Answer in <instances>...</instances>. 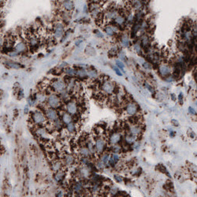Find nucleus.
Here are the masks:
<instances>
[{
	"instance_id": "obj_33",
	"label": "nucleus",
	"mask_w": 197,
	"mask_h": 197,
	"mask_svg": "<svg viewBox=\"0 0 197 197\" xmlns=\"http://www.w3.org/2000/svg\"><path fill=\"white\" fill-rule=\"evenodd\" d=\"M148 43H149V41H148V37H147V36H144V37L142 38V44L144 47H146L148 46Z\"/></svg>"
},
{
	"instance_id": "obj_39",
	"label": "nucleus",
	"mask_w": 197,
	"mask_h": 197,
	"mask_svg": "<svg viewBox=\"0 0 197 197\" xmlns=\"http://www.w3.org/2000/svg\"><path fill=\"white\" fill-rule=\"evenodd\" d=\"M114 70H115V72H116V73L118 74V76H122V73L120 71H119V69H117L116 67H114Z\"/></svg>"
},
{
	"instance_id": "obj_17",
	"label": "nucleus",
	"mask_w": 197,
	"mask_h": 197,
	"mask_svg": "<svg viewBox=\"0 0 197 197\" xmlns=\"http://www.w3.org/2000/svg\"><path fill=\"white\" fill-rule=\"evenodd\" d=\"M62 122L66 125H68L69 123L73 122L72 115L68 114L67 112H63V114H62Z\"/></svg>"
},
{
	"instance_id": "obj_21",
	"label": "nucleus",
	"mask_w": 197,
	"mask_h": 197,
	"mask_svg": "<svg viewBox=\"0 0 197 197\" xmlns=\"http://www.w3.org/2000/svg\"><path fill=\"white\" fill-rule=\"evenodd\" d=\"M65 177V172L63 170H60L59 172H56L55 175V179L57 182L62 181Z\"/></svg>"
},
{
	"instance_id": "obj_15",
	"label": "nucleus",
	"mask_w": 197,
	"mask_h": 197,
	"mask_svg": "<svg viewBox=\"0 0 197 197\" xmlns=\"http://www.w3.org/2000/svg\"><path fill=\"white\" fill-rule=\"evenodd\" d=\"M63 166H64V165H63V162L60 161L59 159H55V160L52 162L51 167H52L53 170L56 173V172H59V171L60 170H63Z\"/></svg>"
},
{
	"instance_id": "obj_44",
	"label": "nucleus",
	"mask_w": 197,
	"mask_h": 197,
	"mask_svg": "<svg viewBox=\"0 0 197 197\" xmlns=\"http://www.w3.org/2000/svg\"><path fill=\"white\" fill-rule=\"evenodd\" d=\"M173 123H174L175 124V125H178V123H177V121H175V120H173Z\"/></svg>"
},
{
	"instance_id": "obj_14",
	"label": "nucleus",
	"mask_w": 197,
	"mask_h": 197,
	"mask_svg": "<svg viewBox=\"0 0 197 197\" xmlns=\"http://www.w3.org/2000/svg\"><path fill=\"white\" fill-rule=\"evenodd\" d=\"M121 140V134L119 132H114L110 135V139H109V141L110 143L113 145H115L118 144Z\"/></svg>"
},
{
	"instance_id": "obj_4",
	"label": "nucleus",
	"mask_w": 197,
	"mask_h": 197,
	"mask_svg": "<svg viewBox=\"0 0 197 197\" xmlns=\"http://www.w3.org/2000/svg\"><path fill=\"white\" fill-rule=\"evenodd\" d=\"M66 112L70 115H76L78 112L77 104L75 102H73V101L67 102V104L66 105Z\"/></svg>"
},
{
	"instance_id": "obj_32",
	"label": "nucleus",
	"mask_w": 197,
	"mask_h": 197,
	"mask_svg": "<svg viewBox=\"0 0 197 197\" xmlns=\"http://www.w3.org/2000/svg\"><path fill=\"white\" fill-rule=\"evenodd\" d=\"M121 149H122V148H121V147H120V146H118V145L113 146V148H112V150H113V151H114V153H116V154L120 153Z\"/></svg>"
},
{
	"instance_id": "obj_34",
	"label": "nucleus",
	"mask_w": 197,
	"mask_h": 197,
	"mask_svg": "<svg viewBox=\"0 0 197 197\" xmlns=\"http://www.w3.org/2000/svg\"><path fill=\"white\" fill-rule=\"evenodd\" d=\"M133 4H134L135 8H136V9L140 8V7H141V6H142L141 2H140V1H134Z\"/></svg>"
},
{
	"instance_id": "obj_37",
	"label": "nucleus",
	"mask_w": 197,
	"mask_h": 197,
	"mask_svg": "<svg viewBox=\"0 0 197 197\" xmlns=\"http://www.w3.org/2000/svg\"><path fill=\"white\" fill-rule=\"evenodd\" d=\"M56 196L57 197H64V194L62 191H59L57 193H56Z\"/></svg>"
},
{
	"instance_id": "obj_9",
	"label": "nucleus",
	"mask_w": 197,
	"mask_h": 197,
	"mask_svg": "<svg viewBox=\"0 0 197 197\" xmlns=\"http://www.w3.org/2000/svg\"><path fill=\"white\" fill-rule=\"evenodd\" d=\"M102 89L103 90V92H105L107 94H110V93H112V92L114 91V85L111 81H106L102 84Z\"/></svg>"
},
{
	"instance_id": "obj_41",
	"label": "nucleus",
	"mask_w": 197,
	"mask_h": 197,
	"mask_svg": "<svg viewBox=\"0 0 197 197\" xmlns=\"http://www.w3.org/2000/svg\"><path fill=\"white\" fill-rule=\"evenodd\" d=\"M144 67L146 68V69H149V68H151V66H150V64H149V63H144Z\"/></svg>"
},
{
	"instance_id": "obj_10",
	"label": "nucleus",
	"mask_w": 197,
	"mask_h": 197,
	"mask_svg": "<svg viewBox=\"0 0 197 197\" xmlns=\"http://www.w3.org/2000/svg\"><path fill=\"white\" fill-rule=\"evenodd\" d=\"M128 130H129V133L136 137L142 133V127L140 125H132L128 128Z\"/></svg>"
},
{
	"instance_id": "obj_29",
	"label": "nucleus",
	"mask_w": 197,
	"mask_h": 197,
	"mask_svg": "<svg viewBox=\"0 0 197 197\" xmlns=\"http://www.w3.org/2000/svg\"><path fill=\"white\" fill-rule=\"evenodd\" d=\"M87 76L92 78H95L97 77V72L95 70H89L87 72Z\"/></svg>"
},
{
	"instance_id": "obj_13",
	"label": "nucleus",
	"mask_w": 197,
	"mask_h": 197,
	"mask_svg": "<svg viewBox=\"0 0 197 197\" xmlns=\"http://www.w3.org/2000/svg\"><path fill=\"white\" fill-rule=\"evenodd\" d=\"M172 71L171 67L167 64H162L159 66V72L162 76H167Z\"/></svg>"
},
{
	"instance_id": "obj_26",
	"label": "nucleus",
	"mask_w": 197,
	"mask_h": 197,
	"mask_svg": "<svg viewBox=\"0 0 197 197\" xmlns=\"http://www.w3.org/2000/svg\"><path fill=\"white\" fill-rule=\"evenodd\" d=\"M115 22L118 25H122V24L125 22V18L122 16V15H118V16L115 17Z\"/></svg>"
},
{
	"instance_id": "obj_3",
	"label": "nucleus",
	"mask_w": 197,
	"mask_h": 197,
	"mask_svg": "<svg viewBox=\"0 0 197 197\" xmlns=\"http://www.w3.org/2000/svg\"><path fill=\"white\" fill-rule=\"evenodd\" d=\"M51 87L55 92H64V90H66V84L62 80L57 79V80L53 81L51 83Z\"/></svg>"
},
{
	"instance_id": "obj_8",
	"label": "nucleus",
	"mask_w": 197,
	"mask_h": 197,
	"mask_svg": "<svg viewBox=\"0 0 197 197\" xmlns=\"http://www.w3.org/2000/svg\"><path fill=\"white\" fill-rule=\"evenodd\" d=\"M138 111V107L136 104H135L134 102H130L126 106V113L129 116H133V115L136 114Z\"/></svg>"
},
{
	"instance_id": "obj_16",
	"label": "nucleus",
	"mask_w": 197,
	"mask_h": 197,
	"mask_svg": "<svg viewBox=\"0 0 197 197\" xmlns=\"http://www.w3.org/2000/svg\"><path fill=\"white\" fill-rule=\"evenodd\" d=\"M14 49H15V51H16L17 54L18 53H22L25 52L26 51V44L22 42V41H20L19 43H17L14 47Z\"/></svg>"
},
{
	"instance_id": "obj_40",
	"label": "nucleus",
	"mask_w": 197,
	"mask_h": 197,
	"mask_svg": "<svg viewBox=\"0 0 197 197\" xmlns=\"http://www.w3.org/2000/svg\"><path fill=\"white\" fill-rule=\"evenodd\" d=\"M3 37L0 34V47L3 46Z\"/></svg>"
},
{
	"instance_id": "obj_25",
	"label": "nucleus",
	"mask_w": 197,
	"mask_h": 197,
	"mask_svg": "<svg viewBox=\"0 0 197 197\" xmlns=\"http://www.w3.org/2000/svg\"><path fill=\"white\" fill-rule=\"evenodd\" d=\"M36 98L38 99L39 102H43L45 101V99H46V95H45V94L43 93V92H39V93H38V94L36 95Z\"/></svg>"
},
{
	"instance_id": "obj_7",
	"label": "nucleus",
	"mask_w": 197,
	"mask_h": 197,
	"mask_svg": "<svg viewBox=\"0 0 197 197\" xmlns=\"http://www.w3.org/2000/svg\"><path fill=\"white\" fill-rule=\"evenodd\" d=\"M91 169L89 166H84L82 168H81L78 171V174L80 175L81 178L82 179H87L90 177L91 175Z\"/></svg>"
},
{
	"instance_id": "obj_6",
	"label": "nucleus",
	"mask_w": 197,
	"mask_h": 197,
	"mask_svg": "<svg viewBox=\"0 0 197 197\" xmlns=\"http://www.w3.org/2000/svg\"><path fill=\"white\" fill-rule=\"evenodd\" d=\"M105 147H106V141L104 139L99 137V138H98L96 140H95V151H96V152H98V153H101V152H102L103 150L105 149Z\"/></svg>"
},
{
	"instance_id": "obj_5",
	"label": "nucleus",
	"mask_w": 197,
	"mask_h": 197,
	"mask_svg": "<svg viewBox=\"0 0 197 197\" xmlns=\"http://www.w3.org/2000/svg\"><path fill=\"white\" fill-rule=\"evenodd\" d=\"M45 116L46 118L51 121V122H55L58 119V117H59V114L57 110H55V109L52 108H47L46 110V112H45Z\"/></svg>"
},
{
	"instance_id": "obj_23",
	"label": "nucleus",
	"mask_w": 197,
	"mask_h": 197,
	"mask_svg": "<svg viewBox=\"0 0 197 197\" xmlns=\"http://www.w3.org/2000/svg\"><path fill=\"white\" fill-rule=\"evenodd\" d=\"M65 73L69 77H73V76L77 75V70L73 69V68H66L65 69Z\"/></svg>"
},
{
	"instance_id": "obj_28",
	"label": "nucleus",
	"mask_w": 197,
	"mask_h": 197,
	"mask_svg": "<svg viewBox=\"0 0 197 197\" xmlns=\"http://www.w3.org/2000/svg\"><path fill=\"white\" fill-rule=\"evenodd\" d=\"M106 33L108 36H113L114 34V30L111 26H106Z\"/></svg>"
},
{
	"instance_id": "obj_1",
	"label": "nucleus",
	"mask_w": 197,
	"mask_h": 197,
	"mask_svg": "<svg viewBox=\"0 0 197 197\" xmlns=\"http://www.w3.org/2000/svg\"><path fill=\"white\" fill-rule=\"evenodd\" d=\"M31 118H32V122H33L36 125H43L47 122L46 116L39 110H36L33 112Z\"/></svg>"
},
{
	"instance_id": "obj_30",
	"label": "nucleus",
	"mask_w": 197,
	"mask_h": 197,
	"mask_svg": "<svg viewBox=\"0 0 197 197\" xmlns=\"http://www.w3.org/2000/svg\"><path fill=\"white\" fill-rule=\"evenodd\" d=\"M109 159H110V155L108 154H105L102 155V162L104 165H107L109 162Z\"/></svg>"
},
{
	"instance_id": "obj_18",
	"label": "nucleus",
	"mask_w": 197,
	"mask_h": 197,
	"mask_svg": "<svg viewBox=\"0 0 197 197\" xmlns=\"http://www.w3.org/2000/svg\"><path fill=\"white\" fill-rule=\"evenodd\" d=\"M78 153L84 158H89L91 155V152L89 151V150L86 146L80 147L78 150Z\"/></svg>"
},
{
	"instance_id": "obj_27",
	"label": "nucleus",
	"mask_w": 197,
	"mask_h": 197,
	"mask_svg": "<svg viewBox=\"0 0 197 197\" xmlns=\"http://www.w3.org/2000/svg\"><path fill=\"white\" fill-rule=\"evenodd\" d=\"M77 75L80 77H85L87 76V71L84 69H79V70L77 71Z\"/></svg>"
},
{
	"instance_id": "obj_22",
	"label": "nucleus",
	"mask_w": 197,
	"mask_h": 197,
	"mask_svg": "<svg viewBox=\"0 0 197 197\" xmlns=\"http://www.w3.org/2000/svg\"><path fill=\"white\" fill-rule=\"evenodd\" d=\"M125 142L128 143V144H132V143H134L135 140H136V136H132V135H131L129 133V134H127L125 136Z\"/></svg>"
},
{
	"instance_id": "obj_35",
	"label": "nucleus",
	"mask_w": 197,
	"mask_h": 197,
	"mask_svg": "<svg viewBox=\"0 0 197 197\" xmlns=\"http://www.w3.org/2000/svg\"><path fill=\"white\" fill-rule=\"evenodd\" d=\"M103 166H104V164L102 163V162H98V163L96 164V167L98 168V169H102L103 168Z\"/></svg>"
},
{
	"instance_id": "obj_43",
	"label": "nucleus",
	"mask_w": 197,
	"mask_h": 197,
	"mask_svg": "<svg viewBox=\"0 0 197 197\" xmlns=\"http://www.w3.org/2000/svg\"><path fill=\"white\" fill-rule=\"evenodd\" d=\"M178 98H179L180 102H182V94H181V93L179 95V96H178Z\"/></svg>"
},
{
	"instance_id": "obj_12",
	"label": "nucleus",
	"mask_w": 197,
	"mask_h": 197,
	"mask_svg": "<svg viewBox=\"0 0 197 197\" xmlns=\"http://www.w3.org/2000/svg\"><path fill=\"white\" fill-rule=\"evenodd\" d=\"M64 34V26L62 23H57L55 26V37L60 38Z\"/></svg>"
},
{
	"instance_id": "obj_38",
	"label": "nucleus",
	"mask_w": 197,
	"mask_h": 197,
	"mask_svg": "<svg viewBox=\"0 0 197 197\" xmlns=\"http://www.w3.org/2000/svg\"><path fill=\"white\" fill-rule=\"evenodd\" d=\"M188 111H189V113L192 114H196V111H195V110H194L192 107H189V108H188Z\"/></svg>"
},
{
	"instance_id": "obj_24",
	"label": "nucleus",
	"mask_w": 197,
	"mask_h": 197,
	"mask_svg": "<svg viewBox=\"0 0 197 197\" xmlns=\"http://www.w3.org/2000/svg\"><path fill=\"white\" fill-rule=\"evenodd\" d=\"M122 44L124 47H126L129 46V39H128V37L126 35H124L122 37Z\"/></svg>"
},
{
	"instance_id": "obj_11",
	"label": "nucleus",
	"mask_w": 197,
	"mask_h": 197,
	"mask_svg": "<svg viewBox=\"0 0 197 197\" xmlns=\"http://www.w3.org/2000/svg\"><path fill=\"white\" fill-rule=\"evenodd\" d=\"M63 163L64 166H72L76 161L75 157L71 154H67L63 156Z\"/></svg>"
},
{
	"instance_id": "obj_2",
	"label": "nucleus",
	"mask_w": 197,
	"mask_h": 197,
	"mask_svg": "<svg viewBox=\"0 0 197 197\" xmlns=\"http://www.w3.org/2000/svg\"><path fill=\"white\" fill-rule=\"evenodd\" d=\"M47 104L50 106V108H58L61 105V100L58 95H50L47 98Z\"/></svg>"
},
{
	"instance_id": "obj_19",
	"label": "nucleus",
	"mask_w": 197,
	"mask_h": 197,
	"mask_svg": "<svg viewBox=\"0 0 197 197\" xmlns=\"http://www.w3.org/2000/svg\"><path fill=\"white\" fill-rule=\"evenodd\" d=\"M77 126H76L75 123H73V122H71V123H69V124H68V125H66V130L67 131V132L68 133H70V134H73V133H75L76 132H77Z\"/></svg>"
},
{
	"instance_id": "obj_36",
	"label": "nucleus",
	"mask_w": 197,
	"mask_h": 197,
	"mask_svg": "<svg viewBox=\"0 0 197 197\" xmlns=\"http://www.w3.org/2000/svg\"><path fill=\"white\" fill-rule=\"evenodd\" d=\"M134 48H135V50L136 51V52L137 53L140 52V47L139 44H135Z\"/></svg>"
},
{
	"instance_id": "obj_42",
	"label": "nucleus",
	"mask_w": 197,
	"mask_h": 197,
	"mask_svg": "<svg viewBox=\"0 0 197 197\" xmlns=\"http://www.w3.org/2000/svg\"><path fill=\"white\" fill-rule=\"evenodd\" d=\"M115 177H116V180L119 182V181H122V177H119V176H118V175H115L114 176Z\"/></svg>"
},
{
	"instance_id": "obj_31",
	"label": "nucleus",
	"mask_w": 197,
	"mask_h": 197,
	"mask_svg": "<svg viewBox=\"0 0 197 197\" xmlns=\"http://www.w3.org/2000/svg\"><path fill=\"white\" fill-rule=\"evenodd\" d=\"M116 64H117V66H118V68L123 71L124 67H125V65L123 64V63H122V61H120V60H117V61H116Z\"/></svg>"
},
{
	"instance_id": "obj_20",
	"label": "nucleus",
	"mask_w": 197,
	"mask_h": 197,
	"mask_svg": "<svg viewBox=\"0 0 197 197\" xmlns=\"http://www.w3.org/2000/svg\"><path fill=\"white\" fill-rule=\"evenodd\" d=\"M63 7L66 10L71 11L74 8V4L73 3V1H64L63 3Z\"/></svg>"
}]
</instances>
